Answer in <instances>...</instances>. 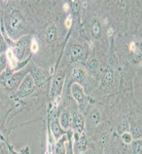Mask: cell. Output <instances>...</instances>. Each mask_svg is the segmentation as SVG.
<instances>
[{
	"instance_id": "6da1fadb",
	"label": "cell",
	"mask_w": 142,
	"mask_h": 154,
	"mask_svg": "<svg viewBox=\"0 0 142 154\" xmlns=\"http://www.w3.org/2000/svg\"><path fill=\"white\" fill-rule=\"evenodd\" d=\"M5 28L7 35L14 40L19 39L25 34L27 29V22L24 14L18 8L11 9L5 16Z\"/></svg>"
},
{
	"instance_id": "7a4b0ae2",
	"label": "cell",
	"mask_w": 142,
	"mask_h": 154,
	"mask_svg": "<svg viewBox=\"0 0 142 154\" xmlns=\"http://www.w3.org/2000/svg\"><path fill=\"white\" fill-rule=\"evenodd\" d=\"M84 131L89 135L93 136L101 125H104L103 111L100 107L94 104H89L84 111Z\"/></svg>"
},
{
	"instance_id": "3957f363",
	"label": "cell",
	"mask_w": 142,
	"mask_h": 154,
	"mask_svg": "<svg viewBox=\"0 0 142 154\" xmlns=\"http://www.w3.org/2000/svg\"><path fill=\"white\" fill-rule=\"evenodd\" d=\"M115 80H116L115 70H114L113 67L108 66L105 70L103 71L100 79H99L98 88H97L98 96L101 95V96H103V98H104V97L110 95L114 91Z\"/></svg>"
},
{
	"instance_id": "277c9868",
	"label": "cell",
	"mask_w": 142,
	"mask_h": 154,
	"mask_svg": "<svg viewBox=\"0 0 142 154\" xmlns=\"http://www.w3.org/2000/svg\"><path fill=\"white\" fill-rule=\"evenodd\" d=\"M70 95L72 100L78 106L79 110L81 112H83V110L84 111V109L89 105V98L87 96L84 86H81L78 83H72L70 85Z\"/></svg>"
},
{
	"instance_id": "5b68a950",
	"label": "cell",
	"mask_w": 142,
	"mask_h": 154,
	"mask_svg": "<svg viewBox=\"0 0 142 154\" xmlns=\"http://www.w3.org/2000/svg\"><path fill=\"white\" fill-rule=\"evenodd\" d=\"M27 74H29V70H22L14 73H6L2 75V83L4 84L6 88L14 91L19 88V85L23 81V79L26 77Z\"/></svg>"
},
{
	"instance_id": "8992f818",
	"label": "cell",
	"mask_w": 142,
	"mask_h": 154,
	"mask_svg": "<svg viewBox=\"0 0 142 154\" xmlns=\"http://www.w3.org/2000/svg\"><path fill=\"white\" fill-rule=\"evenodd\" d=\"M64 82H65V72L63 70H60L56 73V75L54 77L53 83H52L51 91H49L52 101H54L55 99L60 97L62 91H63Z\"/></svg>"
},
{
	"instance_id": "52a82bcc",
	"label": "cell",
	"mask_w": 142,
	"mask_h": 154,
	"mask_svg": "<svg viewBox=\"0 0 142 154\" xmlns=\"http://www.w3.org/2000/svg\"><path fill=\"white\" fill-rule=\"evenodd\" d=\"M88 73L81 65H74L70 69V78L73 83H78L81 86L89 85Z\"/></svg>"
},
{
	"instance_id": "ba28073f",
	"label": "cell",
	"mask_w": 142,
	"mask_h": 154,
	"mask_svg": "<svg viewBox=\"0 0 142 154\" xmlns=\"http://www.w3.org/2000/svg\"><path fill=\"white\" fill-rule=\"evenodd\" d=\"M74 141L72 143V150L74 154H84L89 150V141L86 134H76L74 133Z\"/></svg>"
},
{
	"instance_id": "9c48e42d",
	"label": "cell",
	"mask_w": 142,
	"mask_h": 154,
	"mask_svg": "<svg viewBox=\"0 0 142 154\" xmlns=\"http://www.w3.org/2000/svg\"><path fill=\"white\" fill-rule=\"evenodd\" d=\"M35 83L32 78V76L30 74H27L26 77L23 79V81L19 85L18 89H17V96L20 98H23V97H27L31 95L34 91H35Z\"/></svg>"
},
{
	"instance_id": "30bf717a",
	"label": "cell",
	"mask_w": 142,
	"mask_h": 154,
	"mask_svg": "<svg viewBox=\"0 0 142 154\" xmlns=\"http://www.w3.org/2000/svg\"><path fill=\"white\" fill-rule=\"evenodd\" d=\"M28 46H29V37L25 36L23 38L19 39L11 49L12 54H14V57H16V59L18 60V61H21V60H23L25 58L26 49Z\"/></svg>"
},
{
	"instance_id": "8fae6325",
	"label": "cell",
	"mask_w": 142,
	"mask_h": 154,
	"mask_svg": "<svg viewBox=\"0 0 142 154\" xmlns=\"http://www.w3.org/2000/svg\"><path fill=\"white\" fill-rule=\"evenodd\" d=\"M84 54H86V51L84 46L80 44H74L68 51V60L71 63H75L77 61H81L84 58Z\"/></svg>"
},
{
	"instance_id": "7c38bea8",
	"label": "cell",
	"mask_w": 142,
	"mask_h": 154,
	"mask_svg": "<svg viewBox=\"0 0 142 154\" xmlns=\"http://www.w3.org/2000/svg\"><path fill=\"white\" fill-rule=\"evenodd\" d=\"M29 74L32 76L34 80L35 85H41L44 81H46L47 79V73L46 71L41 70L40 68H32L31 70H29Z\"/></svg>"
},
{
	"instance_id": "4fadbf2b",
	"label": "cell",
	"mask_w": 142,
	"mask_h": 154,
	"mask_svg": "<svg viewBox=\"0 0 142 154\" xmlns=\"http://www.w3.org/2000/svg\"><path fill=\"white\" fill-rule=\"evenodd\" d=\"M59 122L64 131H67L71 130V113L67 108L63 109L60 113L59 116Z\"/></svg>"
},
{
	"instance_id": "5bb4252c",
	"label": "cell",
	"mask_w": 142,
	"mask_h": 154,
	"mask_svg": "<svg viewBox=\"0 0 142 154\" xmlns=\"http://www.w3.org/2000/svg\"><path fill=\"white\" fill-rule=\"evenodd\" d=\"M49 128H51V131H52V134H53L55 140L58 141L60 138H62L64 135H66V131L62 128L61 125H60L59 119H54V120H52L51 125H49Z\"/></svg>"
},
{
	"instance_id": "9a60e30c",
	"label": "cell",
	"mask_w": 142,
	"mask_h": 154,
	"mask_svg": "<svg viewBox=\"0 0 142 154\" xmlns=\"http://www.w3.org/2000/svg\"><path fill=\"white\" fill-rule=\"evenodd\" d=\"M44 35H46V39L49 43H54V42H56L57 38H58V32H57L56 26H55L54 24H49L46 28Z\"/></svg>"
},
{
	"instance_id": "2e32d148",
	"label": "cell",
	"mask_w": 142,
	"mask_h": 154,
	"mask_svg": "<svg viewBox=\"0 0 142 154\" xmlns=\"http://www.w3.org/2000/svg\"><path fill=\"white\" fill-rule=\"evenodd\" d=\"M67 143H68V138H67V135H64L57 141L55 145V154H66Z\"/></svg>"
},
{
	"instance_id": "e0dca14e",
	"label": "cell",
	"mask_w": 142,
	"mask_h": 154,
	"mask_svg": "<svg viewBox=\"0 0 142 154\" xmlns=\"http://www.w3.org/2000/svg\"><path fill=\"white\" fill-rule=\"evenodd\" d=\"M91 33L94 38L98 39L102 34V24L98 19H94L91 23Z\"/></svg>"
},
{
	"instance_id": "ac0fdd59",
	"label": "cell",
	"mask_w": 142,
	"mask_h": 154,
	"mask_svg": "<svg viewBox=\"0 0 142 154\" xmlns=\"http://www.w3.org/2000/svg\"><path fill=\"white\" fill-rule=\"evenodd\" d=\"M131 146V151L132 154H141L142 151V141L141 139L138 140H133L132 143L130 144Z\"/></svg>"
},
{
	"instance_id": "d6986e66",
	"label": "cell",
	"mask_w": 142,
	"mask_h": 154,
	"mask_svg": "<svg viewBox=\"0 0 142 154\" xmlns=\"http://www.w3.org/2000/svg\"><path fill=\"white\" fill-rule=\"evenodd\" d=\"M6 58H7V61H8V63L11 64V66L12 68H16L17 67V62H18V60L16 59V57H14V54H12L11 49H8L6 53Z\"/></svg>"
},
{
	"instance_id": "ffe728a7",
	"label": "cell",
	"mask_w": 142,
	"mask_h": 154,
	"mask_svg": "<svg viewBox=\"0 0 142 154\" xmlns=\"http://www.w3.org/2000/svg\"><path fill=\"white\" fill-rule=\"evenodd\" d=\"M119 139H121V141L123 142L124 144H127V145H130L132 143V141H133V138H132L131 134L129 133V131H126V133H123L119 135Z\"/></svg>"
},
{
	"instance_id": "44dd1931",
	"label": "cell",
	"mask_w": 142,
	"mask_h": 154,
	"mask_svg": "<svg viewBox=\"0 0 142 154\" xmlns=\"http://www.w3.org/2000/svg\"><path fill=\"white\" fill-rule=\"evenodd\" d=\"M7 65V58L6 54H4L3 53L0 54V75L3 73V71L5 70Z\"/></svg>"
},
{
	"instance_id": "7402d4cb",
	"label": "cell",
	"mask_w": 142,
	"mask_h": 154,
	"mask_svg": "<svg viewBox=\"0 0 142 154\" xmlns=\"http://www.w3.org/2000/svg\"><path fill=\"white\" fill-rule=\"evenodd\" d=\"M69 8L73 14H77L80 9V2L79 1H70L69 2Z\"/></svg>"
},
{
	"instance_id": "603a6c76",
	"label": "cell",
	"mask_w": 142,
	"mask_h": 154,
	"mask_svg": "<svg viewBox=\"0 0 142 154\" xmlns=\"http://www.w3.org/2000/svg\"><path fill=\"white\" fill-rule=\"evenodd\" d=\"M30 48H31V51H33V53H37V51H38V43H37L36 39L33 38L31 40V45H30Z\"/></svg>"
},
{
	"instance_id": "cb8c5ba5",
	"label": "cell",
	"mask_w": 142,
	"mask_h": 154,
	"mask_svg": "<svg viewBox=\"0 0 142 154\" xmlns=\"http://www.w3.org/2000/svg\"><path fill=\"white\" fill-rule=\"evenodd\" d=\"M6 48V44H5V41H4L3 37H2L1 33H0V54H2Z\"/></svg>"
},
{
	"instance_id": "d4e9b609",
	"label": "cell",
	"mask_w": 142,
	"mask_h": 154,
	"mask_svg": "<svg viewBox=\"0 0 142 154\" xmlns=\"http://www.w3.org/2000/svg\"><path fill=\"white\" fill-rule=\"evenodd\" d=\"M66 154H74V153H73V150H72V142H71V141H69V142L67 143Z\"/></svg>"
},
{
	"instance_id": "484cf974",
	"label": "cell",
	"mask_w": 142,
	"mask_h": 154,
	"mask_svg": "<svg viewBox=\"0 0 142 154\" xmlns=\"http://www.w3.org/2000/svg\"><path fill=\"white\" fill-rule=\"evenodd\" d=\"M71 24H72V17H71V16H69L68 18L66 19V21H65L66 28H67V29L70 28V27H71Z\"/></svg>"
}]
</instances>
